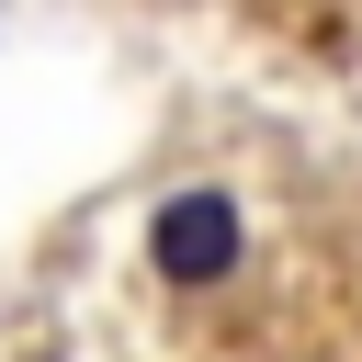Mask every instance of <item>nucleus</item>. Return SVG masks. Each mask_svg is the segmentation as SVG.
<instances>
[{
  "label": "nucleus",
  "mask_w": 362,
  "mask_h": 362,
  "mask_svg": "<svg viewBox=\"0 0 362 362\" xmlns=\"http://www.w3.org/2000/svg\"><path fill=\"white\" fill-rule=\"evenodd\" d=\"M147 249H158V272H170V283H192V294H204V283H226V272H238V204H226L215 181H192V192H170V204H158Z\"/></svg>",
  "instance_id": "f257e3e1"
}]
</instances>
